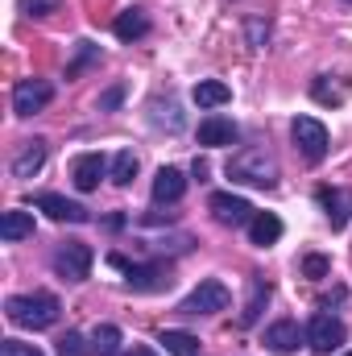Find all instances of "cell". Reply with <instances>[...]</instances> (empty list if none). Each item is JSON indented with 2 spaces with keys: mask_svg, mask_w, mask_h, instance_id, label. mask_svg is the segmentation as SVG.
Listing matches in <instances>:
<instances>
[{
  "mask_svg": "<svg viewBox=\"0 0 352 356\" xmlns=\"http://www.w3.org/2000/svg\"><path fill=\"white\" fill-rule=\"evenodd\" d=\"M344 356H352V353H344Z\"/></svg>",
  "mask_w": 352,
  "mask_h": 356,
  "instance_id": "obj_34",
  "label": "cell"
},
{
  "mask_svg": "<svg viewBox=\"0 0 352 356\" xmlns=\"http://www.w3.org/2000/svg\"><path fill=\"white\" fill-rule=\"evenodd\" d=\"M237 141V124L228 120V116H220V112H211V116H203L199 120V145H232Z\"/></svg>",
  "mask_w": 352,
  "mask_h": 356,
  "instance_id": "obj_12",
  "label": "cell"
},
{
  "mask_svg": "<svg viewBox=\"0 0 352 356\" xmlns=\"http://www.w3.org/2000/svg\"><path fill=\"white\" fill-rule=\"evenodd\" d=\"M58 8H63V0H21L25 17H54Z\"/></svg>",
  "mask_w": 352,
  "mask_h": 356,
  "instance_id": "obj_28",
  "label": "cell"
},
{
  "mask_svg": "<svg viewBox=\"0 0 352 356\" xmlns=\"http://www.w3.org/2000/svg\"><path fill=\"white\" fill-rule=\"evenodd\" d=\"M42 166H46V141L33 137V141H25L21 154L13 158V178H33Z\"/></svg>",
  "mask_w": 352,
  "mask_h": 356,
  "instance_id": "obj_14",
  "label": "cell"
},
{
  "mask_svg": "<svg viewBox=\"0 0 352 356\" xmlns=\"http://www.w3.org/2000/svg\"><path fill=\"white\" fill-rule=\"evenodd\" d=\"M191 99H195L199 108H224V104L232 99V88L220 83V79H199L195 91H191Z\"/></svg>",
  "mask_w": 352,
  "mask_h": 356,
  "instance_id": "obj_21",
  "label": "cell"
},
{
  "mask_svg": "<svg viewBox=\"0 0 352 356\" xmlns=\"http://www.w3.org/2000/svg\"><path fill=\"white\" fill-rule=\"evenodd\" d=\"M245 33H249V46H253V50H262L265 42H269V21L249 17V21H245Z\"/></svg>",
  "mask_w": 352,
  "mask_h": 356,
  "instance_id": "obj_27",
  "label": "cell"
},
{
  "mask_svg": "<svg viewBox=\"0 0 352 356\" xmlns=\"http://www.w3.org/2000/svg\"><path fill=\"white\" fill-rule=\"evenodd\" d=\"M104 175H108V158H104V154H79V158L71 162V178H75L79 191H95Z\"/></svg>",
  "mask_w": 352,
  "mask_h": 356,
  "instance_id": "obj_11",
  "label": "cell"
},
{
  "mask_svg": "<svg viewBox=\"0 0 352 356\" xmlns=\"http://www.w3.org/2000/svg\"><path fill=\"white\" fill-rule=\"evenodd\" d=\"M25 236H33V216L29 211H4L0 216V241H8V245H17V241H25Z\"/></svg>",
  "mask_w": 352,
  "mask_h": 356,
  "instance_id": "obj_20",
  "label": "cell"
},
{
  "mask_svg": "<svg viewBox=\"0 0 352 356\" xmlns=\"http://www.w3.org/2000/svg\"><path fill=\"white\" fill-rule=\"evenodd\" d=\"M91 261H95L91 245H83V241H67V245H58V253H54V273H58L63 282H83V277L91 273Z\"/></svg>",
  "mask_w": 352,
  "mask_h": 356,
  "instance_id": "obj_7",
  "label": "cell"
},
{
  "mask_svg": "<svg viewBox=\"0 0 352 356\" xmlns=\"http://www.w3.org/2000/svg\"><path fill=\"white\" fill-rule=\"evenodd\" d=\"M116 269H125V286L129 290H137V294H158V290H170V282H175V269L166 266V261H145V266H129L125 257H108Z\"/></svg>",
  "mask_w": 352,
  "mask_h": 356,
  "instance_id": "obj_3",
  "label": "cell"
},
{
  "mask_svg": "<svg viewBox=\"0 0 352 356\" xmlns=\"http://www.w3.org/2000/svg\"><path fill=\"white\" fill-rule=\"evenodd\" d=\"M112 33H116L120 42H137V38H145V33H150V13H145V8H125V13H116Z\"/></svg>",
  "mask_w": 352,
  "mask_h": 356,
  "instance_id": "obj_15",
  "label": "cell"
},
{
  "mask_svg": "<svg viewBox=\"0 0 352 356\" xmlns=\"http://www.w3.org/2000/svg\"><path fill=\"white\" fill-rule=\"evenodd\" d=\"M265 302H269V282L253 273V277H249V298H245V311H241V323H245V327H253V323L262 319Z\"/></svg>",
  "mask_w": 352,
  "mask_h": 356,
  "instance_id": "obj_19",
  "label": "cell"
},
{
  "mask_svg": "<svg viewBox=\"0 0 352 356\" xmlns=\"http://www.w3.org/2000/svg\"><path fill=\"white\" fill-rule=\"evenodd\" d=\"M91 58H99V46H91V42H79V58H75V63H71V67H67V75H71V79H75V75H79V71H83V67H88Z\"/></svg>",
  "mask_w": 352,
  "mask_h": 356,
  "instance_id": "obj_29",
  "label": "cell"
},
{
  "mask_svg": "<svg viewBox=\"0 0 352 356\" xmlns=\"http://www.w3.org/2000/svg\"><path fill=\"white\" fill-rule=\"evenodd\" d=\"M249 241H253L257 249L278 245V241H282V220H278L273 211H257V216L249 220Z\"/></svg>",
  "mask_w": 352,
  "mask_h": 356,
  "instance_id": "obj_16",
  "label": "cell"
},
{
  "mask_svg": "<svg viewBox=\"0 0 352 356\" xmlns=\"http://www.w3.org/2000/svg\"><path fill=\"white\" fill-rule=\"evenodd\" d=\"M158 344L170 356H199V336H191V332H182V327H166V332L158 336Z\"/></svg>",
  "mask_w": 352,
  "mask_h": 356,
  "instance_id": "obj_22",
  "label": "cell"
},
{
  "mask_svg": "<svg viewBox=\"0 0 352 356\" xmlns=\"http://www.w3.org/2000/svg\"><path fill=\"white\" fill-rule=\"evenodd\" d=\"M0 356H42V348L38 344H21V340H4Z\"/></svg>",
  "mask_w": 352,
  "mask_h": 356,
  "instance_id": "obj_31",
  "label": "cell"
},
{
  "mask_svg": "<svg viewBox=\"0 0 352 356\" xmlns=\"http://www.w3.org/2000/svg\"><path fill=\"white\" fill-rule=\"evenodd\" d=\"M303 273H307V277H328V273H332V261L319 257V253H311V257H303Z\"/></svg>",
  "mask_w": 352,
  "mask_h": 356,
  "instance_id": "obj_30",
  "label": "cell"
},
{
  "mask_svg": "<svg viewBox=\"0 0 352 356\" xmlns=\"http://www.w3.org/2000/svg\"><path fill=\"white\" fill-rule=\"evenodd\" d=\"M344 336H349V327L336 315H328V311L311 315V323H307V344H311V353H319V356H332L344 344Z\"/></svg>",
  "mask_w": 352,
  "mask_h": 356,
  "instance_id": "obj_6",
  "label": "cell"
},
{
  "mask_svg": "<svg viewBox=\"0 0 352 356\" xmlns=\"http://www.w3.org/2000/svg\"><path fill=\"white\" fill-rule=\"evenodd\" d=\"M125 356H158V353H154V348H129Z\"/></svg>",
  "mask_w": 352,
  "mask_h": 356,
  "instance_id": "obj_33",
  "label": "cell"
},
{
  "mask_svg": "<svg viewBox=\"0 0 352 356\" xmlns=\"http://www.w3.org/2000/svg\"><path fill=\"white\" fill-rule=\"evenodd\" d=\"M228 178L232 182H249V186H278V162H273V154H265V149H241V154H232V162H228Z\"/></svg>",
  "mask_w": 352,
  "mask_h": 356,
  "instance_id": "obj_2",
  "label": "cell"
},
{
  "mask_svg": "<svg viewBox=\"0 0 352 356\" xmlns=\"http://www.w3.org/2000/svg\"><path fill=\"white\" fill-rule=\"evenodd\" d=\"M4 315H8V323H17V327L46 332V327H54V323H58V315H63V302H58L50 290L13 294V298L4 302Z\"/></svg>",
  "mask_w": 352,
  "mask_h": 356,
  "instance_id": "obj_1",
  "label": "cell"
},
{
  "mask_svg": "<svg viewBox=\"0 0 352 356\" xmlns=\"http://www.w3.org/2000/svg\"><path fill=\"white\" fill-rule=\"evenodd\" d=\"M228 302H232V294H228V286L224 282H216V277H207V282H199L186 298H182V315H216V311H228Z\"/></svg>",
  "mask_w": 352,
  "mask_h": 356,
  "instance_id": "obj_5",
  "label": "cell"
},
{
  "mask_svg": "<svg viewBox=\"0 0 352 356\" xmlns=\"http://www.w3.org/2000/svg\"><path fill=\"white\" fill-rule=\"evenodd\" d=\"M207 211H211L220 224H228V228H249V220L257 216L253 203H249L245 195H232V191H216V195L207 199Z\"/></svg>",
  "mask_w": 352,
  "mask_h": 356,
  "instance_id": "obj_8",
  "label": "cell"
},
{
  "mask_svg": "<svg viewBox=\"0 0 352 356\" xmlns=\"http://www.w3.org/2000/svg\"><path fill=\"white\" fill-rule=\"evenodd\" d=\"M120 99H125V88H112V91H104V95H99V108L108 112V108H116Z\"/></svg>",
  "mask_w": 352,
  "mask_h": 356,
  "instance_id": "obj_32",
  "label": "cell"
},
{
  "mask_svg": "<svg viewBox=\"0 0 352 356\" xmlns=\"http://www.w3.org/2000/svg\"><path fill=\"white\" fill-rule=\"evenodd\" d=\"M290 137H294V149H298L311 166H319V162L328 158V129H323L315 116H294Z\"/></svg>",
  "mask_w": 352,
  "mask_h": 356,
  "instance_id": "obj_4",
  "label": "cell"
},
{
  "mask_svg": "<svg viewBox=\"0 0 352 356\" xmlns=\"http://www.w3.org/2000/svg\"><path fill=\"white\" fill-rule=\"evenodd\" d=\"M38 211H46L50 220H58V224H88L91 211L83 203H75V199H67V195H54V191H42V195H33L29 199Z\"/></svg>",
  "mask_w": 352,
  "mask_h": 356,
  "instance_id": "obj_9",
  "label": "cell"
},
{
  "mask_svg": "<svg viewBox=\"0 0 352 356\" xmlns=\"http://www.w3.org/2000/svg\"><path fill=\"white\" fill-rule=\"evenodd\" d=\"M50 99H54V88L46 79H17V88H13V112L17 116H33Z\"/></svg>",
  "mask_w": 352,
  "mask_h": 356,
  "instance_id": "obj_10",
  "label": "cell"
},
{
  "mask_svg": "<svg viewBox=\"0 0 352 356\" xmlns=\"http://www.w3.org/2000/svg\"><path fill=\"white\" fill-rule=\"evenodd\" d=\"M319 207L328 211V220H332V228H344L349 224V207H352V195L349 191H332V186H319Z\"/></svg>",
  "mask_w": 352,
  "mask_h": 356,
  "instance_id": "obj_17",
  "label": "cell"
},
{
  "mask_svg": "<svg viewBox=\"0 0 352 356\" xmlns=\"http://www.w3.org/2000/svg\"><path fill=\"white\" fill-rule=\"evenodd\" d=\"M186 195V175L178 166H162L154 178V203H178Z\"/></svg>",
  "mask_w": 352,
  "mask_h": 356,
  "instance_id": "obj_13",
  "label": "cell"
},
{
  "mask_svg": "<svg viewBox=\"0 0 352 356\" xmlns=\"http://www.w3.org/2000/svg\"><path fill=\"white\" fill-rule=\"evenodd\" d=\"M108 175H112L116 186H129V182L137 178V154H133V149H120V154L112 158V170H108Z\"/></svg>",
  "mask_w": 352,
  "mask_h": 356,
  "instance_id": "obj_24",
  "label": "cell"
},
{
  "mask_svg": "<svg viewBox=\"0 0 352 356\" xmlns=\"http://www.w3.org/2000/svg\"><path fill=\"white\" fill-rule=\"evenodd\" d=\"M311 95H315L319 104H344V99H349V83H332V75H319L315 88H311Z\"/></svg>",
  "mask_w": 352,
  "mask_h": 356,
  "instance_id": "obj_25",
  "label": "cell"
},
{
  "mask_svg": "<svg viewBox=\"0 0 352 356\" xmlns=\"http://www.w3.org/2000/svg\"><path fill=\"white\" fill-rule=\"evenodd\" d=\"M265 344H269L273 353H294V348L303 344V332H298L294 319H278L273 327H265Z\"/></svg>",
  "mask_w": 352,
  "mask_h": 356,
  "instance_id": "obj_18",
  "label": "cell"
},
{
  "mask_svg": "<svg viewBox=\"0 0 352 356\" xmlns=\"http://www.w3.org/2000/svg\"><path fill=\"white\" fill-rule=\"evenodd\" d=\"M58 356H88L91 353V344L79 336V332H67L63 340H58V348H54Z\"/></svg>",
  "mask_w": 352,
  "mask_h": 356,
  "instance_id": "obj_26",
  "label": "cell"
},
{
  "mask_svg": "<svg viewBox=\"0 0 352 356\" xmlns=\"http://www.w3.org/2000/svg\"><path fill=\"white\" fill-rule=\"evenodd\" d=\"M120 344H125V336H120L116 323H99V327L91 332V356H116Z\"/></svg>",
  "mask_w": 352,
  "mask_h": 356,
  "instance_id": "obj_23",
  "label": "cell"
}]
</instances>
